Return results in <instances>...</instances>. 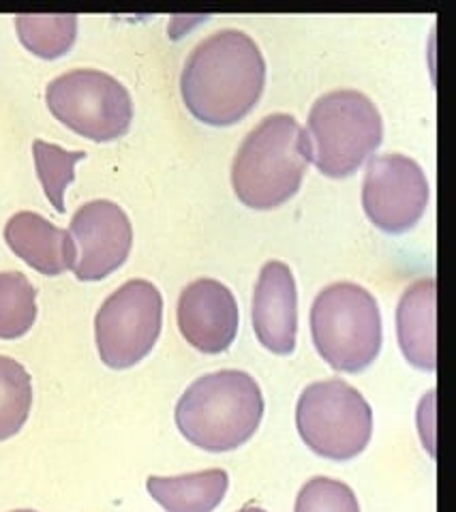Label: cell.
<instances>
[{
    "instance_id": "cell-1",
    "label": "cell",
    "mask_w": 456,
    "mask_h": 512,
    "mask_svg": "<svg viewBox=\"0 0 456 512\" xmlns=\"http://www.w3.org/2000/svg\"><path fill=\"white\" fill-rule=\"evenodd\" d=\"M266 86L264 54L247 33L225 28L191 50L180 73L187 110L206 125L227 127L245 118Z\"/></svg>"
},
{
    "instance_id": "cell-2",
    "label": "cell",
    "mask_w": 456,
    "mask_h": 512,
    "mask_svg": "<svg viewBox=\"0 0 456 512\" xmlns=\"http://www.w3.org/2000/svg\"><path fill=\"white\" fill-rule=\"evenodd\" d=\"M176 425L208 453H230L247 444L264 418V395L253 375L223 369L197 378L176 403Z\"/></svg>"
},
{
    "instance_id": "cell-3",
    "label": "cell",
    "mask_w": 456,
    "mask_h": 512,
    "mask_svg": "<svg viewBox=\"0 0 456 512\" xmlns=\"http://www.w3.org/2000/svg\"><path fill=\"white\" fill-rule=\"evenodd\" d=\"M309 161L311 142L298 120L270 114L242 140L232 163V187L249 208H277L298 193Z\"/></svg>"
},
{
    "instance_id": "cell-4",
    "label": "cell",
    "mask_w": 456,
    "mask_h": 512,
    "mask_svg": "<svg viewBox=\"0 0 456 512\" xmlns=\"http://www.w3.org/2000/svg\"><path fill=\"white\" fill-rule=\"evenodd\" d=\"M311 335L317 354L334 371L360 373L382 350V311L362 285L332 283L313 300Z\"/></svg>"
},
{
    "instance_id": "cell-5",
    "label": "cell",
    "mask_w": 456,
    "mask_h": 512,
    "mask_svg": "<svg viewBox=\"0 0 456 512\" xmlns=\"http://www.w3.org/2000/svg\"><path fill=\"white\" fill-rule=\"evenodd\" d=\"M307 135L311 161L330 178L352 176L384 138L377 105L354 88H339L319 97L309 112Z\"/></svg>"
},
{
    "instance_id": "cell-6",
    "label": "cell",
    "mask_w": 456,
    "mask_h": 512,
    "mask_svg": "<svg viewBox=\"0 0 456 512\" xmlns=\"http://www.w3.org/2000/svg\"><path fill=\"white\" fill-rule=\"evenodd\" d=\"M296 427L315 455L352 461L369 446L373 410L362 393L345 380L313 382L298 399Z\"/></svg>"
},
{
    "instance_id": "cell-7",
    "label": "cell",
    "mask_w": 456,
    "mask_h": 512,
    "mask_svg": "<svg viewBox=\"0 0 456 512\" xmlns=\"http://www.w3.org/2000/svg\"><path fill=\"white\" fill-rule=\"evenodd\" d=\"M48 108L60 123L93 142L123 138L133 120V99L125 84L99 69H73L45 88Z\"/></svg>"
},
{
    "instance_id": "cell-8",
    "label": "cell",
    "mask_w": 456,
    "mask_h": 512,
    "mask_svg": "<svg viewBox=\"0 0 456 512\" xmlns=\"http://www.w3.org/2000/svg\"><path fill=\"white\" fill-rule=\"evenodd\" d=\"M163 296L148 279H131L105 298L95 318L97 350L110 369L146 358L161 335Z\"/></svg>"
},
{
    "instance_id": "cell-9",
    "label": "cell",
    "mask_w": 456,
    "mask_h": 512,
    "mask_svg": "<svg viewBox=\"0 0 456 512\" xmlns=\"http://www.w3.org/2000/svg\"><path fill=\"white\" fill-rule=\"evenodd\" d=\"M429 204V180L405 155H377L362 183V206L369 221L388 234H403L420 221Z\"/></svg>"
},
{
    "instance_id": "cell-10",
    "label": "cell",
    "mask_w": 456,
    "mask_h": 512,
    "mask_svg": "<svg viewBox=\"0 0 456 512\" xmlns=\"http://www.w3.org/2000/svg\"><path fill=\"white\" fill-rule=\"evenodd\" d=\"M69 234L78 249L71 270L80 281L112 275L133 247V225L125 210L110 200H93L75 210Z\"/></svg>"
},
{
    "instance_id": "cell-11",
    "label": "cell",
    "mask_w": 456,
    "mask_h": 512,
    "mask_svg": "<svg viewBox=\"0 0 456 512\" xmlns=\"http://www.w3.org/2000/svg\"><path fill=\"white\" fill-rule=\"evenodd\" d=\"M178 328L189 345L202 354H221L238 335V303L225 283L202 277L189 283L178 298Z\"/></svg>"
},
{
    "instance_id": "cell-12",
    "label": "cell",
    "mask_w": 456,
    "mask_h": 512,
    "mask_svg": "<svg viewBox=\"0 0 456 512\" xmlns=\"http://www.w3.org/2000/svg\"><path fill=\"white\" fill-rule=\"evenodd\" d=\"M253 330L266 350L287 356L296 350L298 290L290 266L270 260L260 270L253 292Z\"/></svg>"
},
{
    "instance_id": "cell-13",
    "label": "cell",
    "mask_w": 456,
    "mask_h": 512,
    "mask_svg": "<svg viewBox=\"0 0 456 512\" xmlns=\"http://www.w3.org/2000/svg\"><path fill=\"white\" fill-rule=\"evenodd\" d=\"M9 249L41 275H63L73 268L75 249L69 230L58 228L33 210H20L5 225Z\"/></svg>"
},
{
    "instance_id": "cell-14",
    "label": "cell",
    "mask_w": 456,
    "mask_h": 512,
    "mask_svg": "<svg viewBox=\"0 0 456 512\" xmlns=\"http://www.w3.org/2000/svg\"><path fill=\"white\" fill-rule=\"evenodd\" d=\"M435 305V279L424 277L409 285L397 307V337L401 352L409 365L422 371H435L437 367Z\"/></svg>"
},
{
    "instance_id": "cell-15",
    "label": "cell",
    "mask_w": 456,
    "mask_h": 512,
    "mask_svg": "<svg viewBox=\"0 0 456 512\" xmlns=\"http://www.w3.org/2000/svg\"><path fill=\"white\" fill-rule=\"evenodd\" d=\"M230 487L225 470L212 468L185 476H150L146 489L165 512H212Z\"/></svg>"
},
{
    "instance_id": "cell-16",
    "label": "cell",
    "mask_w": 456,
    "mask_h": 512,
    "mask_svg": "<svg viewBox=\"0 0 456 512\" xmlns=\"http://www.w3.org/2000/svg\"><path fill=\"white\" fill-rule=\"evenodd\" d=\"M33 408V380L22 363L0 354V442L18 435Z\"/></svg>"
},
{
    "instance_id": "cell-17",
    "label": "cell",
    "mask_w": 456,
    "mask_h": 512,
    "mask_svg": "<svg viewBox=\"0 0 456 512\" xmlns=\"http://www.w3.org/2000/svg\"><path fill=\"white\" fill-rule=\"evenodd\" d=\"M15 28L26 50L39 58L52 60L71 50L78 37V18L75 15H18Z\"/></svg>"
},
{
    "instance_id": "cell-18",
    "label": "cell",
    "mask_w": 456,
    "mask_h": 512,
    "mask_svg": "<svg viewBox=\"0 0 456 512\" xmlns=\"http://www.w3.org/2000/svg\"><path fill=\"white\" fill-rule=\"evenodd\" d=\"M37 320V290L24 273H0V339L24 337Z\"/></svg>"
},
{
    "instance_id": "cell-19",
    "label": "cell",
    "mask_w": 456,
    "mask_h": 512,
    "mask_svg": "<svg viewBox=\"0 0 456 512\" xmlns=\"http://www.w3.org/2000/svg\"><path fill=\"white\" fill-rule=\"evenodd\" d=\"M33 157L41 187L58 213H65V191L75 178V163L86 157L84 150H65L56 144L35 140Z\"/></svg>"
},
{
    "instance_id": "cell-20",
    "label": "cell",
    "mask_w": 456,
    "mask_h": 512,
    "mask_svg": "<svg viewBox=\"0 0 456 512\" xmlns=\"http://www.w3.org/2000/svg\"><path fill=\"white\" fill-rule=\"evenodd\" d=\"M294 512H360V504L349 485L317 476L300 489Z\"/></svg>"
},
{
    "instance_id": "cell-21",
    "label": "cell",
    "mask_w": 456,
    "mask_h": 512,
    "mask_svg": "<svg viewBox=\"0 0 456 512\" xmlns=\"http://www.w3.org/2000/svg\"><path fill=\"white\" fill-rule=\"evenodd\" d=\"M238 512H266V510L260 508V506H245V508L238 510Z\"/></svg>"
},
{
    "instance_id": "cell-22",
    "label": "cell",
    "mask_w": 456,
    "mask_h": 512,
    "mask_svg": "<svg viewBox=\"0 0 456 512\" xmlns=\"http://www.w3.org/2000/svg\"><path fill=\"white\" fill-rule=\"evenodd\" d=\"M13 512H35V510H13Z\"/></svg>"
}]
</instances>
